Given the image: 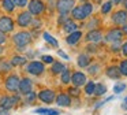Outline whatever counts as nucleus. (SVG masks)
Wrapping results in <instances>:
<instances>
[{
    "mask_svg": "<svg viewBox=\"0 0 127 115\" xmlns=\"http://www.w3.org/2000/svg\"><path fill=\"white\" fill-rule=\"evenodd\" d=\"M107 93V86L102 84H96V89H94V95L96 96H102Z\"/></svg>",
    "mask_w": 127,
    "mask_h": 115,
    "instance_id": "28",
    "label": "nucleus"
},
{
    "mask_svg": "<svg viewBox=\"0 0 127 115\" xmlns=\"http://www.w3.org/2000/svg\"><path fill=\"white\" fill-rule=\"evenodd\" d=\"M58 54H59V55H60V56H62V58H64V59H68V56H67V55H66V54H64V52H63V51H58Z\"/></svg>",
    "mask_w": 127,
    "mask_h": 115,
    "instance_id": "40",
    "label": "nucleus"
},
{
    "mask_svg": "<svg viewBox=\"0 0 127 115\" xmlns=\"http://www.w3.org/2000/svg\"><path fill=\"white\" fill-rule=\"evenodd\" d=\"M60 81H62V84H68V82H71V73H70L68 68H66L60 74Z\"/></svg>",
    "mask_w": 127,
    "mask_h": 115,
    "instance_id": "24",
    "label": "nucleus"
},
{
    "mask_svg": "<svg viewBox=\"0 0 127 115\" xmlns=\"http://www.w3.org/2000/svg\"><path fill=\"white\" fill-rule=\"evenodd\" d=\"M14 30V21L10 16H1L0 18V32L10 33Z\"/></svg>",
    "mask_w": 127,
    "mask_h": 115,
    "instance_id": "10",
    "label": "nucleus"
},
{
    "mask_svg": "<svg viewBox=\"0 0 127 115\" xmlns=\"http://www.w3.org/2000/svg\"><path fill=\"white\" fill-rule=\"evenodd\" d=\"M32 88H33L32 79H29V78L21 79V82H19V92L22 93V95H26V93L32 92Z\"/></svg>",
    "mask_w": 127,
    "mask_h": 115,
    "instance_id": "15",
    "label": "nucleus"
},
{
    "mask_svg": "<svg viewBox=\"0 0 127 115\" xmlns=\"http://www.w3.org/2000/svg\"><path fill=\"white\" fill-rule=\"evenodd\" d=\"M75 5V0H58L56 1V10L59 14H68L72 11Z\"/></svg>",
    "mask_w": 127,
    "mask_h": 115,
    "instance_id": "4",
    "label": "nucleus"
},
{
    "mask_svg": "<svg viewBox=\"0 0 127 115\" xmlns=\"http://www.w3.org/2000/svg\"><path fill=\"white\" fill-rule=\"evenodd\" d=\"M37 97L42 101V103H47V104H51L52 101L56 100V96H55V92L51 89H44L41 92H38Z\"/></svg>",
    "mask_w": 127,
    "mask_h": 115,
    "instance_id": "8",
    "label": "nucleus"
},
{
    "mask_svg": "<svg viewBox=\"0 0 127 115\" xmlns=\"http://www.w3.org/2000/svg\"><path fill=\"white\" fill-rule=\"evenodd\" d=\"M14 4H15V7L23 8V7H26V5L29 4V0H14Z\"/></svg>",
    "mask_w": 127,
    "mask_h": 115,
    "instance_id": "33",
    "label": "nucleus"
},
{
    "mask_svg": "<svg viewBox=\"0 0 127 115\" xmlns=\"http://www.w3.org/2000/svg\"><path fill=\"white\" fill-rule=\"evenodd\" d=\"M119 70H120L122 75L127 77V60H123V62L120 63V66H119Z\"/></svg>",
    "mask_w": 127,
    "mask_h": 115,
    "instance_id": "31",
    "label": "nucleus"
},
{
    "mask_svg": "<svg viewBox=\"0 0 127 115\" xmlns=\"http://www.w3.org/2000/svg\"><path fill=\"white\" fill-rule=\"evenodd\" d=\"M122 54H123L124 56H127V43H124L123 45H122Z\"/></svg>",
    "mask_w": 127,
    "mask_h": 115,
    "instance_id": "39",
    "label": "nucleus"
},
{
    "mask_svg": "<svg viewBox=\"0 0 127 115\" xmlns=\"http://www.w3.org/2000/svg\"><path fill=\"white\" fill-rule=\"evenodd\" d=\"M112 1H113V4H119V3H122L123 0H112Z\"/></svg>",
    "mask_w": 127,
    "mask_h": 115,
    "instance_id": "44",
    "label": "nucleus"
},
{
    "mask_svg": "<svg viewBox=\"0 0 127 115\" xmlns=\"http://www.w3.org/2000/svg\"><path fill=\"white\" fill-rule=\"evenodd\" d=\"M0 52H1V48H0Z\"/></svg>",
    "mask_w": 127,
    "mask_h": 115,
    "instance_id": "46",
    "label": "nucleus"
},
{
    "mask_svg": "<svg viewBox=\"0 0 127 115\" xmlns=\"http://www.w3.org/2000/svg\"><path fill=\"white\" fill-rule=\"evenodd\" d=\"M123 5H124V8H126V11H127V0H123Z\"/></svg>",
    "mask_w": 127,
    "mask_h": 115,
    "instance_id": "45",
    "label": "nucleus"
},
{
    "mask_svg": "<svg viewBox=\"0 0 127 115\" xmlns=\"http://www.w3.org/2000/svg\"><path fill=\"white\" fill-rule=\"evenodd\" d=\"M19 101V96H4L0 100V107H3L6 110H10L11 107H14L15 104Z\"/></svg>",
    "mask_w": 127,
    "mask_h": 115,
    "instance_id": "11",
    "label": "nucleus"
},
{
    "mask_svg": "<svg viewBox=\"0 0 127 115\" xmlns=\"http://www.w3.org/2000/svg\"><path fill=\"white\" fill-rule=\"evenodd\" d=\"M41 59L44 60V63H51V64H52V63L55 62V60H53V58H52V56H48V55H44V56H42Z\"/></svg>",
    "mask_w": 127,
    "mask_h": 115,
    "instance_id": "36",
    "label": "nucleus"
},
{
    "mask_svg": "<svg viewBox=\"0 0 127 115\" xmlns=\"http://www.w3.org/2000/svg\"><path fill=\"white\" fill-rule=\"evenodd\" d=\"M71 82L74 86H83V85L88 82V79H86V75L82 73V71H75L74 74H71Z\"/></svg>",
    "mask_w": 127,
    "mask_h": 115,
    "instance_id": "12",
    "label": "nucleus"
},
{
    "mask_svg": "<svg viewBox=\"0 0 127 115\" xmlns=\"http://www.w3.org/2000/svg\"><path fill=\"white\" fill-rule=\"evenodd\" d=\"M92 12H93V5H92L90 3L85 1L81 5H77V7L72 8L71 16L74 19H77V21H83V19H86Z\"/></svg>",
    "mask_w": 127,
    "mask_h": 115,
    "instance_id": "1",
    "label": "nucleus"
},
{
    "mask_svg": "<svg viewBox=\"0 0 127 115\" xmlns=\"http://www.w3.org/2000/svg\"><path fill=\"white\" fill-rule=\"evenodd\" d=\"M124 89H126V84H123V82H122V84H116L115 86H113V92L115 93H122Z\"/></svg>",
    "mask_w": 127,
    "mask_h": 115,
    "instance_id": "32",
    "label": "nucleus"
},
{
    "mask_svg": "<svg viewBox=\"0 0 127 115\" xmlns=\"http://www.w3.org/2000/svg\"><path fill=\"white\" fill-rule=\"evenodd\" d=\"M88 51L89 52H96V47H94V45L93 47H88Z\"/></svg>",
    "mask_w": 127,
    "mask_h": 115,
    "instance_id": "42",
    "label": "nucleus"
},
{
    "mask_svg": "<svg viewBox=\"0 0 127 115\" xmlns=\"http://www.w3.org/2000/svg\"><path fill=\"white\" fill-rule=\"evenodd\" d=\"M66 68H67V67H66V66H64L62 62H53L51 71H52L53 74H62L64 70H66Z\"/></svg>",
    "mask_w": 127,
    "mask_h": 115,
    "instance_id": "21",
    "label": "nucleus"
},
{
    "mask_svg": "<svg viewBox=\"0 0 127 115\" xmlns=\"http://www.w3.org/2000/svg\"><path fill=\"white\" fill-rule=\"evenodd\" d=\"M112 22L116 25H124L127 22V11L126 10H119L112 14Z\"/></svg>",
    "mask_w": 127,
    "mask_h": 115,
    "instance_id": "13",
    "label": "nucleus"
},
{
    "mask_svg": "<svg viewBox=\"0 0 127 115\" xmlns=\"http://www.w3.org/2000/svg\"><path fill=\"white\" fill-rule=\"evenodd\" d=\"M19 82H21V79L17 74H12V75L7 77V79H6L7 90H10V92H17V90H19Z\"/></svg>",
    "mask_w": 127,
    "mask_h": 115,
    "instance_id": "7",
    "label": "nucleus"
},
{
    "mask_svg": "<svg viewBox=\"0 0 127 115\" xmlns=\"http://www.w3.org/2000/svg\"><path fill=\"white\" fill-rule=\"evenodd\" d=\"M102 38H104V37H102V34H101V32H100V30H90V32L86 34L85 40L88 41V43L96 44V43H98V41H101Z\"/></svg>",
    "mask_w": 127,
    "mask_h": 115,
    "instance_id": "14",
    "label": "nucleus"
},
{
    "mask_svg": "<svg viewBox=\"0 0 127 115\" xmlns=\"http://www.w3.org/2000/svg\"><path fill=\"white\" fill-rule=\"evenodd\" d=\"M68 93H71L72 96H78V95H79V90H78V86H75V88H71V89L68 90Z\"/></svg>",
    "mask_w": 127,
    "mask_h": 115,
    "instance_id": "37",
    "label": "nucleus"
},
{
    "mask_svg": "<svg viewBox=\"0 0 127 115\" xmlns=\"http://www.w3.org/2000/svg\"><path fill=\"white\" fill-rule=\"evenodd\" d=\"M1 7H3V10L7 11V12H12V11L15 10L14 0H3V1H1Z\"/></svg>",
    "mask_w": 127,
    "mask_h": 115,
    "instance_id": "23",
    "label": "nucleus"
},
{
    "mask_svg": "<svg viewBox=\"0 0 127 115\" xmlns=\"http://www.w3.org/2000/svg\"><path fill=\"white\" fill-rule=\"evenodd\" d=\"M26 58L25 56H14L11 59V66H23L26 63Z\"/></svg>",
    "mask_w": 127,
    "mask_h": 115,
    "instance_id": "25",
    "label": "nucleus"
},
{
    "mask_svg": "<svg viewBox=\"0 0 127 115\" xmlns=\"http://www.w3.org/2000/svg\"><path fill=\"white\" fill-rule=\"evenodd\" d=\"M12 41L17 45L18 51H25V47L32 43V34L29 32H18L14 34Z\"/></svg>",
    "mask_w": 127,
    "mask_h": 115,
    "instance_id": "2",
    "label": "nucleus"
},
{
    "mask_svg": "<svg viewBox=\"0 0 127 115\" xmlns=\"http://www.w3.org/2000/svg\"><path fill=\"white\" fill-rule=\"evenodd\" d=\"M34 112L40 115H60V112L58 110H52V108H37Z\"/></svg>",
    "mask_w": 127,
    "mask_h": 115,
    "instance_id": "22",
    "label": "nucleus"
},
{
    "mask_svg": "<svg viewBox=\"0 0 127 115\" xmlns=\"http://www.w3.org/2000/svg\"><path fill=\"white\" fill-rule=\"evenodd\" d=\"M32 21H33V16H32L30 11H23V12H21L17 18V23L21 27L29 26V25L32 23Z\"/></svg>",
    "mask_w": 127,
    "mask_h": 115,
    "instance_id": "9",
    "label": "nucleus"
},
{
    "mask_svg": "<svg viewBox=\"0 0 127 115\" xmlns=\"http://www.w3.org/2000/svg\"><path fill=\"white\" fill-rule=\"evenodd\" d=\"M77 63H78V66H79V67H82V68L89 67V64H90V58H89L86 54H82V55H79V56H78Z\"/></svg>",
    "mask_w": 127,
    "mask_h": 115,
    "instance_id": "19",
    "label": "nucleus"
},
{
    "mask_svg": "<svg viewBox=\"0 0 127 115\" xmlns=\"http://www.w3.org/2000/svg\"><path fill=\"white\" fill-rule=\"evenodd\" d=\"M112 7H113V1L112 0H108V1H105V3H102V5H101V14H108L111 10H112Z\"/></svg>",
    "mask_w": 127,
    "mask_h": 115,
    "instance_id": "27",
    "label": "nucleus"
},
{
    "mask_svg": "<svg viewBox=\"0 0 127 115\" xmlns=\"http://www.w3.org/2000/svg\"><path fill=\"white\" fill-rule=\"evenodd\" d=\"M56 104L59 107H68L71 104V97L66 93H60L56 96Z\"/></svg>",
    "mask_w": 127,
    "mask_h": 115,
    "instance_id": "16",
    "label": "nucleus"
},
{
    "mask_svg": "<svg viewBox=\"0 0 127 115\" xmlns=\"http://www.w3.org/2000/svg\"><path fill=\"white\" fill-rule=\"evenodd\" d=\"M77 23H75L74 21H72V19H68V21L66 22V23H63V30L66 33H72V32H75V30H77Z\"/></svg>",
    "mask_w": 127,
    "mask_h": 115,
    "instance_id": "20",
    "label": "nucleus"
},
{
    "mask_svg": "<svg viewBox=\"0 0 127 115\" xmlns=\"http://www.w3.org/2000/svg\"><path fill=\"white\" fill-rule=\"evenodd\" d=\"M122 32H123V34H127V22L123 25V27H122Z\"/></svg>",
    "mask_w": 127,
    "mask_h": 115,
    "instance_id": "41",
    "label": "nucleus"
},
{
    "mask_svg": "<svg viewBox=\"0 0 127 115\" xmlns=\"http://www.w3.org/2000/svg\"><path fill=\"white\" fill-rule=\"evenodd\" d=\"M25 96H26V103H32V101L37 97V95L34 92H29V93H26Z\"/></svg>",
    "mask_w": 127,
    "mask_h": 115,
    "instance_id": "34",
    "label": "nucleus"
},
{
    "mask_svg": "<svg viewBox=\"0 0 127 115\" xmlns=\"http://www.w3.org/2000/svg\"><path fill=\"white\" fill-rule=\"evenodd\" d=\"M100 71V64H93V66H89L88 67V73L90 75H94V74H98Z\"/></svg>",
    "mask_w": 127,
    "mask_h": 115,
    "instance_id": "30",
    "label": "nucleus"
},
{
    "mask_svg": "<svg viewBox=\"0 0 127 115\" xmlns=\"http://www.w3.org/2000/svg\"><path fill=\"white\" fill-rule=\"evenodd\" d=\"M81 37H82V32H79V30H75V32L70 33V34L67 36L66 43L68 44V45H75V44H77L78 41L81 40Z\"/></svg>",
    "mask_w": 127,
    "mask_h": 115,
    "instance_id": "17",
    "label": "nucleus"
},
{
    "mask_svg": "<svg viewBox=\"0 0 127 115\" xmlns=\"http://www.w3.org/2000/svg\"><path fill=\"white\" fill-rule=\"evenodd\" d=\"M126 115H127V114H126Z\"/></svg>",
    "mask_w": 127,
    "mask_h": 115,
    "instance_id": "47",
    "label": "nucleus"
},
{
    "mask_svg": "<svg viewBox=\"0 0 127 115\" xmlns=\"http://www.w3.org/2000/svg\"><path fill=\"white\" fill-rule=\"evenodd\" d=\"M123 38V32L120 29H112L105 34L104 40L107 43H120Z\"/></svg>",
    "mask_w": 127,
    "mask_h": 115,
    "instance_id": "6",
    "label": "nucleus"
},
{
    "mask_svg": "<svg viewBox=\"0 0 127 115\" xmlns=\"http://www.w3.org/2000/svg\"><path fill=\"white\" fill-rule=\"evenodd\" d=\"M42 37H44V40L47 41V43H49L52 47H58V45H59V44H58V41L55 40V37H53V36H51L49 33H47V32H45L44 34H42Z\"/></svg>",
    "mask_w": 127,
    "mask_h": 115,
    "instance_id": "29",
    "label": "nucleus"
},
{
    "mask_svg": "<svg viewBox=\"0 0 127 115\" xmlns=\"http://www.w3.org/2000/svg\"><path fill=\"white\" fill-rule=\"evenodd\" d=\"M68 16H67V14H60V18H59V23H66L67 21H68Z\"/></svg>",
    "mask_w": 127,
    "mask_h": 115,
    "instance_id": "35",
    "label": "nucleus"
},
{
    "mask_svg": "<svg viewBox=\"0 0 127 115\" xmlns=\"http://www.w3.org/2000/svg\"><path fill=\"white\" fill-rule=\"evenodd\" d=\"M53 3H55V0H49V8L51 10L53 8Z\"/></svg>",
    "mask_w": 127,
    "mask_h": 115,
    "instance_id": "43",
    "label": "nucleus"
},
{
    "mask_svg": "<svg viewBox=\"0 0 127 115\" xmlns=\"http://www.w3.org/2000/svg\"><path fill=\"white\" fill-rule=\"evenodd\" d=\"M28 7H29V11L32 12V15H41L45 10V4L42 0H30Z\"/></svg>",
    "mask_w": 127,
    "mask_h": 115,
    "instance_id": "5",
    "label": "nucleus"
},
{
    "mask_svg": "<svg viewBox=\"0 0 127 115\" xmlns=\"http://www.w3.org/2000/svg\"><path fill=\"white\" fill-rule=\"evenodd\" d=\"M26 71L32 75H41L45 71V66L42 62H38V60H33L30 62L28 66H26Z\"/></svg>",
    "mask_w": 127,
    "mask_h": 115,
    "instance_id": "3",
    "label": "nucleus"
},
{
    "mask_svg": "<svg viewBox=\"0 0 127 115\" xmlns=\"http://www.w3.org/2000/svg\"><path fill=\"white\" fill-rule=\"evenodd\" d=\"M105 73H107V75L111 79H119L122 77L120 70H119V67H116V66H111V67H108Z\"/></svg>",
    "mask_w": 127,
    "mask_h": 115,
    "instance_id": "18",
    "label": "nucleus"
},
{
    "mask_svg": "<svg viewBox=\"0 0 127 115\" xmlns=\"http://www.w3.org/2000/svg\"><path fill=\"white\" fill-rule=\"evenodd\" d=\"M6 33H3V32H0V45H1V44H4L6 43Z\"/></svg>",
    "mask_w": 127,
    "mask_h": 115,
    "instance_id": "38",
    "label": "nucleus"
},
{
    "mask_svg": "<svg viewBox=\"0 0 127 115\" xmlns=\"http://www.w3.org/2000/svg\"><path fill=\"white\" fill-rule=\"evenodd\" d=\"M94 89H96V84H94V82L88 81L85 84V93L86 95H89V96L94 95Z\"/></svg>",
    "mask_w": 127,
    "mask_h": 115,
    "instance_id": "26",
    "label": "nucleus"
}]
</instances>
